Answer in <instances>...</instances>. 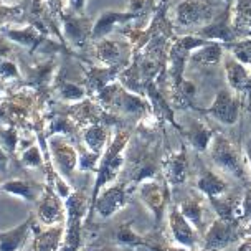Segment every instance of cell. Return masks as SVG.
Returning a JSON list of instances; mask_svg holds the SVG:
<instances>
[{
  "mask_svg": "<svg viewBox=\"0 0 251 251\" xmlns=\"http://www.w3.org/2000/svg\"><path fill=\"white\" fill-rule=\"evenodd\" d=\"M132 137V131L129 127H119L116 129L111 142L106 146L104 152H102L100 165L96 170V180H94L93 187V194H91V203L89 207L94 203V200L98 199L100 192L104 188L107 183H111L116 177L119 176V172L124 167L126 162V147H127L129 141Z\"/></svg>",
  "mask_w": 251,
  "mask_h": 251,
  "instance_id": "3957f363",
  "label": "cell"
},
{
  "mask_svg": "<svg viewBox=\"0 0 251 251\" xmlns=\"http://www.w3.org/2000/svg\"><path fill=\"white\" fill-rule=\"evenodd\" d=\"M170 5V0H157V7H165L169 8Z\"/></svg>",
  "mask_w": 251,
  "mask_h": 251,
  "instance_id": "f35d334b",
  "label": "cell"
},
{
  "mask_svg": "<svg viewBox=\"0 0 251 251\" xmlns=\"http://www.w3.org/2000/svg\"><path fill=\"white\" fill-rule=\"evenodd\" d=\"M180 213L185 217L188 222L192 223L197 231L200 233L201 236L207 231V226H205V220H203V213H205V205H203V195L200 194L199 190H190L187 194V197H183V200L180 203H177Z\"/></svg>",
  "mask_w": 251,
  "mask_h": 251,
  "instance_id": "7402d4cb",
  "label": "cell"
},
{
  "mask_svg": "<svg viewBox=\"0 0 251 251\" xmlns=\"http://www.w3.org/2000/svg\"><path fill=\"white\" fill-rule=\"evenodd\" d=\"M96 101L107 113L118 116V118L134 119L136 123H141L142 119L154 116L151 101L147 98L131 93L119 81H114L107 84L106 88H102L96 94Z\"/></svg>",
  "mask_w": 251,
  "mask_h": 251,
  "instance_id": "6da1fadb",
  "label": "cell"
},
{
  "mask_svg": "<svg viewBox=\"0 0 251 251\" xmlns=\"http://www.w3.org/2000/svg\"><path fill=\"white\" fill-rule=\"evenodd\" d=\"M225 0H180L174 7V30L178 35L195 33L225 8Z\"/></svg>",
  "mask_w": 251,
  "mask_h": 251,
  "instance_id": "277c9868",
  "label": "cell"
},
{
  "mask_svg": "<svg viewBox=\"0 0 251 251\" xmlns=\"http://www.w3.org/2000/svg\"><path fill=\"white\" fill-rule=\"evenodd\" d=\"M241 104H243V96L233 93L230 88L218 89L215 101L208 107H200L199 114L208 116L215 121H218L223 126H235L238 123Z\"/></svg>",
  "mask_w": 251,
  "mask_h": 251,
  "instance_id": "ba28073f",
  "label": "cell"
},
{
  "mask_svg": "<svg viewBox=\"0 0 251 251\" xmlns=\"http://www.w3.org/2000/svg\"><path fill=\"white\" fill-rule=\"evenodd\" d=\"M0 146L2 149L7 152V154H12L15 151L17 146V132L15 129H2L0 131Z\"/></svg>",
  "mask_w": 251,
  "mask_h": 251,
  "instance_id": "d6a6232c",
  "label": "cell"
},
{
  "mask_svg": "<svg viewBox=\"0 0 251 251\" xmlns=\"http://www.w3.org/2000/svg\"><path fill=\"white\" fill-rule=\"evenodd\" d=\"M231 25L238 40L251 37V0H233Z\"/></svg>",
  "mask_w": 251,
  "mask_h": 251,
  "instance_id": "cb8c5ba5",
  "label": "cell"
},
{
  "mask_svg": "<svg viewBox=\"0 0 251 251\" xmlns=\"http://www.w3.org/2000/svg\"><path fill=\"white\" fill-rule=\"evenodd\" d=\"M223 47L240 63H243L245 66H251V37L236 40L231 43H223Z\"/></svg>",
  "mask_w": 251,
  "mask_h": 251,
  "instance_id": "4dcf8cb0",
  "label": "cell"
},
{
  "mask_svg": "<svg viewBox=\"0 0 251 251\" xmlns=\"http://www.w3.org/2000/svg\"><path fill=\"white\" fill-rule=\"evenodd\" d=\"M200 38L208 40V42H220V43H231L236 42V35L231 25V3L226 2L225 8L218 13L217 17L208 22L205 26H201L195 31Z\"/></svg>",
  "mask_w": 251,
  "mask_h": 251,
  "instance_id": "5bb4252c",
  "label": "cell"
},
{
  "mask_svg": "<svg viewBox=\"0 0 251 251\" xmlns=\"http://www.w3.org/2000/svg\"><path fill=\"white\" fill-rule=\"evenodd\" d=\"M207 152L213 167L220 174L240 182L241 188L251 187V176L245 167L243 152H241L240 146H236L230 137L217 131Z\"/></svg>",
  "mask_w": 251,
  "mask_h": 251,
  "instance_id": "7a4b0ae2",
  "label": "cell"
},
{
  "mask_svg": "<svg viewBox=\"0 0 251 251\" xmlns=\"http://www.w3.org/2000/svg\"><path fill=\"white\" fill-rule=\"evenodd\" d=\"M22 164L30 169H35L42 165V154H40L37 146H30L28 149L24 152V155H22Z\"/></svg>",
  "mask_w": 251,
  "mask_h": 251,
  "instance_id": "1f68e13d",
  "label": "cell"
},
{
  "mask_svg": "<svg viewBox=\"0 0 251 251\" xmlns=\"http://www.w3.org/2000/svg\"><path fill=\"white\" fill-rule=\"evenodd\" d=\"M96 58L102 66H129L134 56V48L129 40L102 38L93 43Z\"/></svg>",
  "mask_w": 251,
  "mask_h": 251,
  "instance_id": "7c38bea8",
  "label": "cell"
},
{
  "mask_svg": "<svg viewBox=\"0 0 251 251\" xmlns=\"http://www.w3.org/2000/svg\"><path fill=\"white\" fill-rule=\"evenodd\" d=\"M66 8L75 13H79V15H84V8H86V0H68L66 3Z\"/></svg>",
  "mask_w": 251,
  "mask_h": 251,
  "instance_id": "e575fe53",
  "label": "cell"
},
{
  "mask_svg": "<svg viewBox=\"0 0 251 251\" xmlns=\"http://www.w3.org/2000/svg\"><path fill=\"white\" fill-rule=\"evenodd\" d=\"M50 151H51V155H53V159H55V164L58 170H60V174L68 177L71 182L73 172H75V169L78 167V159H79L76 149L65 137L55 136L53 139H50Z\"/></svg>",
  "mask_w": 251,
  "mask_h": 251,
  "instance_id": "ac0fdd59",
  "label": "cell"
},
{
  "mask_svg": "<svg viewBox=\"0 0 251 251\" xmlns=\"http://www.w3.org/2000/svg\"><path fill=\"white\" fill-rule=\"evenodd\" d=\"M225 55V47L220 42H208L203 47L195 48L190 53L188 58V65L190 66H200V68H212L223 61Z\"/></svg>",
  "mask_w": 251,
  "mask_h": 251,
  "instance_id": "603a6c76",
  "label": "cell"
},
{
  "mask_svg": "<svg viewBox=\"0 0 251 251\" xmlns=\"http://www.w3.org/2000/svg\"><path fill=\"white\" fill-rule=\"evenodd\" d=\"M20 79V71H19V66L15 65L13 61H8V60H0V79Z\"/></svg>",
  "mask_w": 251,
  "mask_h": 251,
  "instance_id": "836d02e7",
  "label": "cell"
},
{
  "mask_svg": "<svg viewBox=\"0 0 251 251\" xmlns=\"http://www.w3.org/2000/svg\"><path fill=\"white\" fill-rule=\"evenodd\" d=\"M160 169H162V176L165 182L172 187H182L187 182L188 172H190V162H188V149L185 144L177 152L165 155L160 162Z\"/></svg>",
  "mask_w": 251,
  "mask_h": 251,
  "instance_id": "2e32d148",
  "label": "cell"
},
{
  "mask_svg": "<svg viewBox=\"0 0 251 251\" xmlns=\"http://www.w3.org/2000/svg\"><path fill=\"white\" fill-rule=\"evenodd\" d=\"M61 30L65 35V40L75 48H84L91 42L93 22L86 15H79L71 10H63L60 13Z\"/></svg>",
  "mask_w": 251,
  "mask_h": 251,
  "instance_id": "4fadbf2b",
  "label": "cell"
},
{
  "mask_svg": "<svg viewBox=\"0 0 251 251\" xmlns=\"http://www.w3.org/2000/svg\"><path fill=\"white\" fill-rule=\"evenodd\" d=\"M169 187L170 185L165 182L164 176H160L159 178H152V180H146L139 185V197H141V200L146 203V207L154 215L155 231L162 230L164 213L170 203Z\"/></svg>",
  "mask_w": 251,
  "mask_h": 251,
  "instance_id": "52a82bcc",
  "label": "cell"
},
{
  "mask_svg": "<svg viewBox=\"0 0 251 251\" xmlns=\"http://www.w3.org/2000/svg\"><path fill=\"white\" fill-rule=\"evenodd\" d=\"M55 89H56V93L60 94L61 100L70 101V102H79L89 96L84 84L81 86V84L73 83V81H70V79H63L60 76H56Z\"/></svg>",
  "mask_w": 251,
  "mask_h": 251,
  "instance_id": "f1b7e54d",
  "label": "cell"
},
{
  "mask_svg": "<svg viewBox=\"0 0 251 251\" xmlns=\"http://www.w3.org/2000/svg\"><path fill=\"white\" fill-rule=\"evenodd\" d=\"M208 40L200 38L195 33L188 35H177L172 40L167 51V66H165V73H167V88L169 93L177 89L185 79V66L190 58V53L199 47L207 45Z\"/></svg>",
  "mask_w": 251,
  "mask_h": 251,
  "instance_id": "5b68a950",
  "label": "cell"
},
{
  "mask_svg": "<svg viewBox=\"0 0 251 251\" xmlns=\"http://www.w3.org/2000/svg\"><path fill=\"white\" fill-rule=\"evenodd\" d=\"M215 129L205 123L203 119H190L187 127H182V136L185 137L187 144L197 151V154H205L213 141Z\"/></svg>",
  "mask_w": 251,
  "mask_h": 251,
  "instance_id": "ffe728a7",
  "label": "cell"
},
{
  "mask_svg": "<svg viewBox=\"0 0 251 251\" xmlns=\"http://www.w3.org/2000/svg\"><path fill=\"white\" fill-rule=\"evenodd\" d=\"M61 2H63V5H65V3H68V0H61Z\"/></svg>",
  "mask_w": 251,
  "mask_h": 251,
  "instance_id": "60d3db41",
  "label": "cell"
},
{
  "mask_svg": "<svg viewBox=\"0 0 251 251\" xmlns=\"http://www.w3.org/2000/svg\"><path fill=\"white\" fill-rule=\"evenodd\" d=\"M123 70L124 66H89L84 75V88H86L88 94L96 96L107 84L118 81Z\"/></svg>",
  "mask_w": 251,
  "mask_h": 251,
  "instance_id": "44dd1931",
  "label": "cell"
},
{
  "mask_svg": "<svg viewBox=\"0 0 251 251\" xmlns=\"http://www.w3.org/2000/svg\"><path fill=\"white\" fill-rule=\"evenodd\" d=\"M109 127L111 126L102 124V123L88 126L83 132V142H84V146H86V149L102 155V152H104L106 144H107V139H109Z\"/></svg>",
  "mask_w": 251,
  "mask_h": 251,
  "instance_id": "4316f807",
  "label": "cell"
},
{
  "mask_svg": "<svg viewBox=\"0 0 251 251\" xmlns=\"http://www.w3.org/2000/svg\"><path fill=\"white\" fill-rule=\"evenodd\" d=\"M223 70H225L228 88L240 96H245V94L248 96L251 93V73L243 63H240L226 50L223 55Z\"/></svg>",
  "mask_w": 251,
  "mask_h": 251,
  "instance_id": "e0dca14e",
  "label": "cell"
},
{
  "mask_svg": "<svg viewBox=\"0 0 251 251\" xmlns=\"http://www.w3.org/2000/svg\"><path fill=\"white\" fill-rule=\"evenodd\" d=\"M194 167L197 169V178H195V190H199L207 200L220 199L226 195L231 190L230 183L223 174H220L217 169H212L205 164L201 157L197 155L194 159Z\"/></svg>",
  "mask_w": 251,
  "mask_h": 251,
  "instance_id": "8fae6325",
  "label": "cell"
},
{
  "mask_svg": "<svg viewBox=\"0 0 251 251\" xmlns=\"http://www.w3.org/2000/svg\"><path fill=\"white\" fill-rule=\"evenodd\" d=\"M134 20H141L136 13L126 10V12H116V10H107L102 12L100 15V19L94 22L93 31H91V43L98 42V40L106 38L111 31H114V28L118 25H127Z\"/></svg>",
  "mask_w": 251,
  "mask_h": 251,
  "instance_id": "d6986e66",
  "label": "cell"
},
{
  "mask_svg": "<svg viewBox=\"0 0 251 251\" xmlns=\"http://www.w3.org/2000/svg\"><path fill=\"white\" fill-rule=\"evenodd\" d=\"M107 251H121L119 248H111V250H107Z\"/></svg>",
  "mask_w": 251,
  "mask_h": 251,
  "instance_id": "ab89813d",
  "label": "cell"
},
{
  "mask_svg": "<svg viewBox=\"0 0 251 251\" xmlns=\"http://www.w3.org/2000/svg\"><path fill=\"white\" fill-rule=\"evenodd\" d=\"M251 236L250 226L241 220H222L215 218V222L207 228L201 236V251H222L230 245Z\"/></svg>",
  "mask_w": 251,
  "mask_h": 251,
  "instance_id": "8992f818",
  "label": "cell"
},
{
  "mask_svg": "<svg viewBox=\"0 0 251 251\" xmlns=\"http://www.w3.org/2000/svg\"><path fill=\"white\" fill-rule=\"evenodd\" d=\"M88 210V199L84 192L75 190L66 197V238L63 251H76L81 243V223Z\"/></svg>",
  "mask_w": 251,
  "mask_h": 251,
  "instance_id": "9c48e42d",
  "label": "cell"
},
{
  "mask_svg": "<svg viewBox=\"0 0 251 251\" xmlns=\"http://www.w3.org/2000/svg\"><path fill=\"white\" fill-rule=\"evenodd\" d=\"M169 228H170V233H172V238L176 243H178L180 246H183V248H187L190 251L197 250L201 235L197 231V228L180 213L177 203H172V207L169 210Z\"/></svg>",
  "mask_w": 251,
  "mask_h": 251,
  "instance_id": "9a60e30c",
  "label": "cell"
},
{
  "mask_svg": "<svg viewBox=\"0 0 251 251\" xmlns=\"http://www.w3.org/2000/svg\"><path fill=\"white\" fill-rule=\"evenodd\" d=\"M38 215H40V220H42L43 223H47V225L61 223L63 218H65L60 195H58L51 187H48L47 190H45L43 199L40 200Z\"/></svg>",
  "mask_w": 251,
  "mask_h": 251,
  "instance_id": "d4e9b609",
  "label": "cell"
},
{
  "mask_svg": "<svg viewBox=\"0 0 251 251\" xmlns=\"http://www.w3.org/2000/svg\"><path fill=\"white\" fill-rule=\"evenodd\" d=\"M33 228V217H30L20 226L10 231L0 233V251H19L24 248L28 238V231Z\"/></svg>",
  "mask_w": 251,
  "mask_h": 251,
  "instance_id": "484cf974",
  "label": "cell"
},
{
  "mask_svg": "<svg viewBox=\"0 0 251 251\" xmlns=\"http://www.w3.org/2000/svg\"><path fill=\"white\" fill-rule=\"evenodd\" d=\"M7 164H8L7 152L2 149V146H0V174H5V170H7Z\"/></svg>",
  "mask_w": 251,
  "mask_h": 251,
  "instance_id": "8d00e7d4",
  "label": "cell"
},
{
  "mask_svg": "<svg viewBox=\"0 0 251 251\" xmlns=\"http://www.w3.org/2000/svg\"><path fill=\"white\" fill-rule=\"evenodd\" d=\"M0 190L5 194L22 197L24 200L28 201H37L38 195L42 194V187L40 183H33L28 180H22V178H15V180H8L0 185Z\"/></svg>",
  "mask_w": 251,
  "mask_h": 251,
  "instance_id": "83f0119b",
  "label": "cell"
},
{
  "mask_svg": "<svg viewBox=\"0 0 251 251\" xmlns=\"http://www.w3.org/2000/svg\"><path fill=\"white\" fill-rule=\"evenodd\" d=\"M35 233H37V238H35V251H56L60 248L61 243V235L65 231L63 226L50 228V230L38 231L33 226Z\"/></svg>",
  "mask_w": 251,
  "mask_h": 251,
  "instance_id": "f546056e",
  "label": "cell"
},
{
  "mask_svg": "<svg viewBox=\"0 0 251 251\" xmlns=\"http://www.w3.org/2000/svg\"><path fill=\"white\" fill-rule=\"evenodd\" d=\"M248 114H250V123H251V93L248 94ZM245 155H246V160H248L250 169H251V136H250L248 141H246V146H245Z\"/></svg>",
  "mask_w": 251,
  "mask_h": 251,
  "instance_id": "d590c367",
  "label": "cell"
},
{
  "mask_svg": "<svg viewBox=\"0 0 251 251\" xmlns=\"http://www.w3.org/2000/svg\"><path fill=\"white\" fill-rule=\"evenodd\" d=\"M131 192H132V188H129L121 180L118 183H114V185L101 190L98 199L94 200V203L89 207L88 217L84 220V225L86 226L91 225L93 212H98L102 218H111L114 213L123 210L126 205L129 203V195H131Z\"/></svg>",
  "mask_w": 251,
  "mask_h": 251,
  "instance_id": "30bf717a",
  "label": "cell"
},
{
  "mask_svg": "<svg viewBox=\"0 0 251 251\" xmlns=\"http://www.w3.org/2000/svg\"><path fill=\"white\" fill-rule=\"evenodd\" d=\"M238 251H251V238L246 240L243 245H240V250Z\"/></svg>",
  "mask_w": 251,
  "mask_h": 251,
  "instance_id": "74e56055",
  "label": "cell"
}]
</instances>
